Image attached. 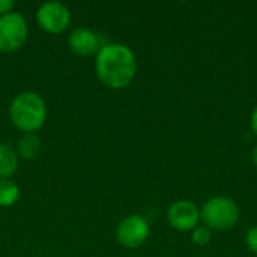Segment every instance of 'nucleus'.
Listing matches in <instances>:
<instances>
[{
  "label": "nucleus",
  "mask_w": 257,
  "mask_h": 257,
  "mask_svg": "<svg viewBox=\"0 0 257 257\" xmlns=\"http://www.w3.org/2000/svg\"><path fill=\"white\" fill-rule=\"evenodd\" d=\"M251 130L257 136V105L256 108H254V111H253V114H251Z\"/></svg>",
  "instance_id": "2eb2a0df"
},
{
  "label": "nucleus",
  "mask_w": 257,
  "mask_h": 257,
  "mask_svg": "<svg viewBox=\"0 0 257 257\" xmlns=\"http://www.w3.org/2000/svg\"><path fill=\"white\" fill-rule=\"evenodd\" d=\"M17 151L8 143H0V179H11L17 173Z\"/></svg>",
  "instance_id": "1a4fd4ad"
},
{
  "label": "nucleus",
  "mask_w": 257,
  "mask_h": 257,
  "mask_svg": "<svg viewBox=\"0 0 257 257\" xmlns=\"http://www.w3.org/2000/svg\"><path fill=\"white\" fill-rule=\"evenodd\" d=\"M17 155L23 160H33L41 151V140L36 134H23L17 143Z\"/></svg>",
  "instance_id": "9d476101"
},
{
  "label": "nucleus",
  "mask_w": 257,
  "mask_h": 257,
  "mask_svg": "<svg viewBox=\"0 0 257 257\" xmlns=\"http://www.w3.org/2000/svg\"><path fill=\"white\" fill-rule=\"evenodd\" d=\"M71 18L69 8L60 2H45L36 11L38 26L50 35L63 33L71 24Z\"/></svg>",
  "instance_id": "39448f33"
},
{
  "label": "nucleus",
  "mask_w": 257,
  "mask_h": 257,
  "mask_svg": "<svg viewBox=\"0 0 257 257\" xmlns=\"http://www.w3.org/2000/svg\"><path fill=\"white\" fill-rule=\"evenodd\" d=\"M29 26L26 18L18 12L0 17V53L11 54L18 51L27 41Z\"/></svg>",
  "instance_id": "20e7f679"
},
{
  "label": "nucleus",
  "mask_w": 257,
  "mask_h": 257,
  "mask_svg": "<svg viewBox=\"0 0 257 257\" xmlns=\"http://www.w3.org/2000/svg\"><path fill=\"white\" fill-rule=\"evenodd\" d=\"M200 220L211 230H229L239 220V208L232 199L217 196L202 206Z\"/></svg>",
  "instance_id": "7ed1b4c3"
},
{
  "label": "nucleus",
  "mask_w": 257,
  "mask_h": 257,
  "mask_svg": "<svg viewBox=\"0 0 257 257\" xmlns=\"http://www.w3.org/2000/svg\"><path fill=\"white\" fill-rule=\"evenodd\" d=\"M191 239L196 245H208L212 239V230L208 229L206 226H197L193 232H191Z\"/></svg>",
  "instance_id": "f8f14e48"
},
{
  "label": "nucleus",
  "mask_w": 257,
  "mask_h": 257,
  "mask_svg": "<svg viewBox=\"0 0 257 257\" xmlns=\"http://www.w3.org/2000/svg\"><path fill=\"white\" fill-rule=\"evenodd\" d=\"M95 72L105 87L113 90L125 89L134 81L137 74L136 54L125 44H104L95 56Z\"/></svg>",
  "instance_id": "f257e3e1"
},
{
  "label": "nucleus",
  "mask_w": 257,
  "mask_h": 257,
  "mask_svg": "<svg viewBox=\"0 0 257 257\" xmlns=\"http://www.w3.org/2000/svg\"><path fill=\"white\" fill-rule=\"evenodd\" d=\"M169 224L178 232H193L199 226L200 211L190 200H178L167 211Z\"/></svg>",
  "instance_id": "0eeeda50"
},
{
  "label": "nucleus",
  "mask_w": 257,
  "mask_h": 257,
  "mask_svg": "<svg viewBox=\"0 0 257 257\" xmlns=\"http://www.w3.org/2000/svg\"><path fill=\"white\" fill-rule=\"evenodd\" d=\"M151 233L149 223L145 217L133 214L120 220L116 227V241L125 248H139L143 245Z\"/></svg>",
  "instance_id": "423d86ee"
},
{
  "label": "nucleus",
  "mask_w": 257,
  "mask_h": 257,
  "mask_svg": "<svg viewBox=\"0 0 257 257\" xmlns=\"http://www.w3.org/2000/svg\"><path fill=\"white\" fill-rule=\"evenodd\" d=\"M47 104L36 92L18 93L9 105V119L23 134H35L47 122Z\"/></svg>",
  "instance_id": "f03ea898"
},
{
  "label": "nucleus",
  "mask_w": 257,
  "mask_h": 257,
  "mask_svg": "<svg viewBox=\"0 0 257 257\" xmlns=\"http://www.w3.org/2000/svg\"><path fill=\"white\" fill-rule=\"evenodd\" d=\"M251 158H253V164L257 167V145L254 146L253 152H251Z\"/></svg>",
  "instance_id": "dca6fc26"
},
{
  "label": "nucleus",
  "mask_w": 257,
  "mask_h": 257,
  "mask_svg": "<svg viewBox=\"0 0 257 257\" xmlns=\"http://www.w3.org/2000/svg\"><path fill=\"white\" fill-rule=\"evenodd\" d=\"M102 45L99 35L87 27H77L68 36L69 50L80 57L96 56Z\"/></svg>",
  "instance_id": "6e6552de"
},
{
  "label": "nucleus",
  "mask_w": 257,
  "mask_h": 257,
  "mask_svg": "<svg viewBox=\"0 0 257 257\" xmlns=\"http://www.w3.org/2000/svg\"><path fill=\"white\" fill-rule=\"evenodd\" d=\"M15 2L14 0H0V17L14 12Z\"/></svg>",
  "instance_id": "4468645a"
},
{
  "label": "nucleus",
  "mask_w": 257,
  "mask_h": 257,
  "mask_svg": "<svg viewBox=\"0 0 257 257\" xmlns=\"http://www.w3.org/2000/svg\"><path fill=\"white\" fill-rule=\"evenodd\" d=\"M20 199V187L11 179H0V208H11Z\"/></svg>",
  "instance_id": "9b49d317"
},
{
  "label": "nucleus",
  "mask_w": 257,
  "mask_h": 257,
  "mask_svg": "<svg viewBox=\"0 0 257 257\" xmlns=\"http://www.w3.org/2000/svg\"><path fill=\"white\" fill-rule=\"evenodd\" d=\"M245 244H247V247H248V248L257 256V226L251 227V229L247 232Z\"/></svg>",
  "instance_id": "ddd939ff"
}]
</instances>
